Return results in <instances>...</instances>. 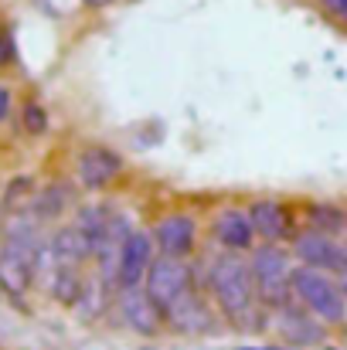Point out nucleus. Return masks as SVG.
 <instances>
[{
  "label": "nucleus",
  "mask_w": 347,
  "mask_h": 350,
  "mask_svg": "<svg viewBox=\"0 0 347 350\" xmlns=\"http://www.w3.org/2000/svg\"><path fill=\"white\" fill-rule=\"evenodd\" d=\"M208 296L215 303V310L225 317V323L238 330H255L262 327V317H269V310L259 299L252 269H248V255H231L218 252L208 262Z\"/></svg>",
  "instance_id": "1"
},
{
  "label": "nucleus",
  "mask_w": 347,
  "mask_h": 350,
  "mask_svg": "<svg viewBox=\"0 0 347 350\" xmlns=\"http://www.w3.org/2000/svg\"><path fill=\"white\" fill-rule=\"evenodd\" d=\"M293 299L307 313H313L324 327L347 323V296L344 286H341V275H334V272L296 265V272H293Z\"/></svg>",
  "instance_id": "2"
},
{
  "label": "nucleus",
  "mask_w": 347,
  "mask_h": 350,
  "mask_svg": "<svg viewBox=\"0 0 347 350\" xmlns=\"http://www.w3.org/2000/svg\"><path fill=\"white\" fill-rule=\"evenodd\" d=\"M248 269H252V279H255V289L266 310H279L293 303L296 258L290 245H255L248 252Z\"/></svg>",
  "instance_id": "3"
},
{
  "label": "nucleus",
  "mask_w": 347,
  "mask_h": 350,
  "mask_svg": "<svg viewBox=\"0 0 347 350\" xmlns=\"http://www.w3.org/2000/svg\"><path fill=\"white\" fill-rule=\"evenodd\" d=\"M143 289L146 296L153 299V306L160 313H167L177 299H184L191 289H194V279H191V258H170V255H157L146 279H143Z\"/></svg>",
  "instance_id": "4"
},
{
  "label": "nucleus",
  "mask_w": 347,
  "mask_h": 350,
  "mask_svg": "<svg viewBox=\"0 0 347 350\" xmlns=\"http://www.w3.org/2000/svg\"><path fill=\"white\" fill-rule=\"evenodd\" d=\"M123 170H126L123 153L106 143H86L75 157V184L86 194H106L123 177Z\"/></svg>",
  "instance_id": "5"
},
{
  "label": "nucleus",
  "mask_w": 347,
  "mask_h": 350,
  "mask_svg": "<svg viewBox=\"0 0 347 350\" xmlns=\"http://www.w3.org/2000/svg\"><path fill=\"white\" fill-rule=\"evenodd\" d=\"M153 245L160 255H170V258H194L201 252V225L191 211H167L160 215L153 225Z\"/></svg>",
  "instance_id": "6"
},
{
  "label": "nucleus",
  "mask_w": 347,
  "mask_h": 350,
  "mask_svg": "<svg viewBox=\"0 0 347 350\" xmlns=\"http://www.w3.org/2000/svg\"><path fill=\"white\" fill-rule=\"evenodd\" d=\"M245 208H248L259 245H290L296 232L303 228V225H296V211L279 198H252Z\"/></svg>",
  "instance_id": "7"
},
{
  "label": "nucleus",
  "mask_w": 347,
  "mask_h": 350,
  "mask_svg": "<svg viewBox=\"0 0 347 350\" xmlns=\"http://www.w3.org/2000/svg\"><path fill=\"white\" fill-rule=\"evenodd\" d=\"M208 241L218 248V252H231V255H248L259 238L252 228V218H248V208L245 204H222L211 221H208Z\"/></svg>",
  "instance_id": "8"
},
{
  "label": "nucleus",
  "mask_w": 347,
  "mask_h": 350,
  "mask_svg": "<svg viewBox=\"0 0 347 350\" xmlns=\"http://www.w3.org/2000/svg\"><path fill=\"white\" fill-rule=\"evenodd\" d=\"M218 310L211 303L208 293L201 289H191L184 299H177L167 313H164V327L177 337H201V334H211L218 327Z\"/></svg>",
  "instance_id": "9"
},
{
  "label": "nucleus",
  "mask_w": 347,
  "mask_h": 350,
  "mask_svg": "<svg viewBox=\"0 0 347 350\" xmlns=\"http://www.w3.org/2000/svg\"><path fill=\"white\" fill-rule=\"evenodd\" d=\"M290 252H293L296 265L324 269V272H334V275H341L347 265V241L313 232V228H300L296 238L290 241Z\"/></svg>",
  "instance_id": "10"
},
{
  "label": "nucleus",
  "mask_w": 347,
  "mask_h": 350,
  "mask_svg": "<svg viewBox=\"0 0 347 350\" xmlns=\"http://www.w3.org/2000/svg\"><path fill=\"white\" fill-rule=\"evenodd\" d=\"M266 320L276 327V334L283 337L286 347H313V344H320L327 337V327L313 313H307L296 299L279 306V310H269Z\"/></svg>",
  "instance_id": "11"
},
{
  "label": "nucleus",
  "mask_w": 347,
  "mask_h": 350,
  "mask_svg": "<svg viewBox=\"0 0 347 350\" xmlns=\"http://www.w3.org/2000/svg\"><path fill=\"white\" fill-rule=\"evenodd\" d=\"M116 317L126 330L140 334V337H157L164 330V313L153 306V299L146 296L143 286L133 289H116V303H113Z\"/></svg>",
  "instance_id": "12"
},
{
  "label": "nucleus",
  "mask_w": 347,
  "mask_h": 350,
  "mask_svg": "<svg viewBox=\"0 0 347 350\" xmlns=\"http://www.w3.org/2000/svg\"><path fill=\"white\" fill-rule=\"evenodd\" d=\"M157 245H153V234L150 228H133L123 241V255H119V289H133V286H143L153 258H157Z\"/></svg>",
  "instance_id": "13"
},
{
  "label": "nucleus",
  "mask_w": 347,
  "mask_h": 350,
  "mask_svg": "<svg viewBox=\"0 0 347 350\" xmlns=\"http://www.w3.org/2000/svg\"><path fill=\"white\" fill-rule=\"evenodd\" d=\"M79 184L72 180V184H65V180H51V184H41L38 187V194H34V201H31V215L48 228H55V225H62L68 215H75V208H79Z\"/></svg>",
  "instance_id": "14"
},
{
  "label": "nucleus",
  "mask_w": 347,
  "mask_h": 350,
  "mask_svg": "<svg viewBox=\"0 0 347 350\" xmlns=\"http://www.w3.org/2000/svg\"><path fill=\"white\" fill-rule=\"evenodd\" d=\"M119 215V208H113L110 201H89V204H79L75 208V215L68 218L79 232L89 238V245H92V255H96V248H99V241L110 234L113 228V218Z\"/></svg>",
  "instance_id": "15"
},
{
  "label": "nucleus",
  "mask_w": 347,
  "mask_h": 350,
  "mask_svg": "<svg viewBox=\"0 0 347 350\" xmlns=\"http://www.w3.org/2000/svg\"><path fill=\"white\" fill-rule=\"evenodd\" d=\"M303 228L347 241V208L334 204V201H310V204H303Z\"/></svg>",
  "instance_id": "16"
},
{
  "label": "nucleus",
  "mask_w": 347,
  "mask_h": 350,
  "mask_svg": "<svg viewBox=\"0 0 347 350\" xmlns=\"http://www.w3.org/2000/svg\"><path fill=\"white\" fill-rule=\"evenodd\" d=\"M38 180L31 177V174H17L10 184H7V191L0 194V201H3V211L7 215H17V211H27L31 208V201H34V194H38Z\"/></svg>",
  "instance_id": "17"
},
{
  "label": "nucleus",
  "mask_w": 347,
  "mask_h": 350,
  "mask_svg": "<svg viewBox=\"0 0 347 350\" xmlns=\"http://www.w3.org/2000/svg\"><path fill=\"white\" fill-rule=\"evenodd\" d=\"M21 129H24V136H34V139L51 129V116H48V109L38 99H27L21 106Z\"/></svg>",
  "instance_id": "18"
},
{
  "label": "nucleus",
  "mask_w": 347,
  "mask_h": 350,
  "mask_svg": "<svg viewBox=\"0 0 347 350\" xmlns=\"http://www.w3.org/2000/svg\"><path fill=\"white\" fill-rule=\"evenodd\" d=\"M10 58H14V34H10V27L0 21V68L10 65Z\"/></svg>",
  "instance_id": "19"
},
{
  "label": "nucleus",
  "mask_w": 347,
  "mask_h": 350,
  "mask_svg": "<svg viewBox=\"0 0 347 350\" xmlns=\"http://www.w3.org/2000/svg\"><path fill=\"white\" fill-rule=\"evenodd\" d=\"M10 109H14V89L0 82V126L10 119Z\"/></svg>",
  "instance_id": "20"
},
{
  "label": "nucleus",
  "mask_w": 347,
  "mask_h": 350,
  "mask_svg": "<svg viewBox=\"0 0 347 350\" xmlns=\"http://www.w3.org/2000/svg\"><path fill=\"white\" fill-rule=\"evenodd\" d=\"M317 3H320V7L327 10V14H334V17H341V21H344V17H347V0H317Z\"/></svg>",
  "instance_id": "21"
},
{
  "label": "nucleus",
  "mask_w": 347,
  "mask_h": 350,
  "mask_svg": "<svg viewBox=\"0 0 347 350\" xmlns=\"http://www.w3.org/2000/svg\"><path fill=\"white\" fill-rule=\"evenodd\" d=\"M86 7H92V10H103V7H113V3H119V0H82Z\"/></svg>",
  "instance_id": "22"
},
{
  "label": "nucleus",
  "mask_w": 347,
  "mask_h": 350,
  "mask_svg": "<svg viewBox=\"0 0 347 350\" xmlns=\"http://www.w3.org/2000/svg\"><path fill=\"white\" fill-rule=\"evenodd\" d=\"M341 286H344V296H347V265H344V272H341Z\"/></svg>",
  "instance_id": "23"
},
{
  "label": "nucleus",
  "mask_w": 347,
  "mask_h": 350,
  "mask_svg": "<svg viewBox=\"0 0 347 350\" xmlns=\"http://www.w3.org/2000/svg\"><path fill=\"white\" fill-rule=\"evenodd\" d=\"M242 350H259V347H242Z\"/></svg>",
  "instance_id": "24"
},
{
  "label": "nucleus",
  "mask_w": 347,
  "mask_h": 350,
  "mask_svg": "<svg viewBox=\"0 0 347 350\" xmlns=\"http://www.w3.org/2000/svg\"><path fill=\"white\" fill-rule=\"evenodd\" d=\"M140 350H153V347H140Z\"/></svg>",
  "instance_id": "25"
},
{
  "label": "nucleus",
  "mask_w": 347,
  "mask_h": 350,
  "mask_svg": "<svg viewBox=\"0 0 347 350\" xmlns=\"http://www.w3.org/2000/svg\"><path fill=\"white\" fill-rule=\"evenodd\" d=\"M0 238H3V232H0Z\"/></svg>",
  "instance_id": "26"
},
{
  "label": "nucleus",
  "mask_w": 347,
  "mask_h": 350,
  "mask_svg": "<svg viewBox=\"0 0 347 350\" xmlns=\"http://www.w3.org/2000/svg\"><path fill=\"white\" fill-rule=\"evenodd\" d=\"M344 24H347V17H344Z\"/></svg>",
  "instance_id": "27"
}]
</instances>
